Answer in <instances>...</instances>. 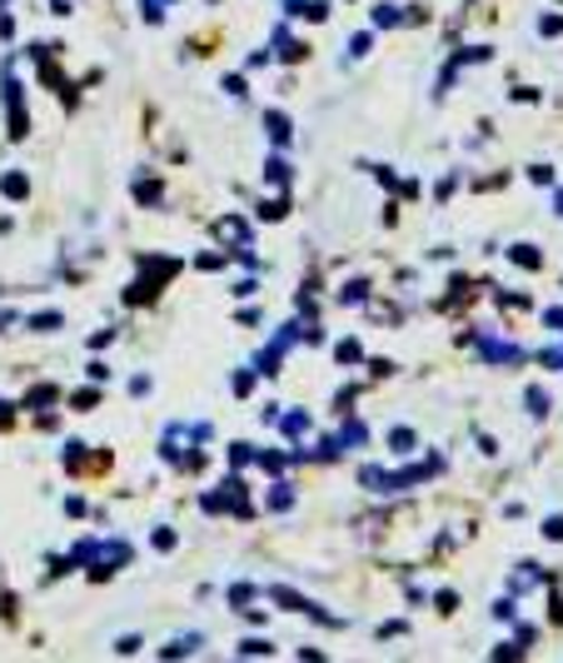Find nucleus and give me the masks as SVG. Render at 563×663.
Instances as JSON below:
<instances>
[{
	"label": "nucleus",
	"mask_w": 563,
	"mask_h": 663,
	"mask_svg": "<svg viewBox=\"0 0 563 663\" xmlns=\"http://www.w3.org/2000/svg\"><path fill=\"white\" fill-rule=\"evenodd\" d=\"M200 509H205V514H239V519H249L245 484H239V479H229V484H219V494H205V499H200Z\"/></svg>",
	"instance_id": "1"
},
{
	"label": "nucleus",
	"mask_w": 563,
	"mask_h": 663,
	"mask_svg": "<svg viewBox=\"0 0 563 663\" xmlns=\"http://www.w3.org/2000/svg\"><path fill=\"white\" fill-rule=\"evenodd\" d=\"M5 110H11V141H25V135H31V120H25L21 80H15V76H5Z\"/></svg>",
	"instance_id": "2"
},
{
	"label": "nucleus",
	"mask_w": 563,
	"mask_h": 663,
	"mask_svg": "<svg viewBox=\"0 0 563 663\" xmlns=\"http://www.w3.org/2000/svg\"><path fill=\"white\" fill-rule=\"evenodd\" d=\"M284 11L319 25V21H329V0H284Z\"/></svg>",
	"instance_id": "3"
},
{
	"label": "nucleus",
	"mask_w": 563,
	"mask_h": 663,
	"mask_svg": "<svg viewBox=\"0 0 563 663\" xmlns=\"http://www.w3.org/2000/svg\"><path fill=\"white\" fill-rule=\"evenodd\" d=\"M215 239H225V245H249V225L239 215H225V220H215Z\"/></svg>",
	"instance_id": "4"
},
{
	"label": "nucleus",
	"mask_w": 563,
	"mask_h": 663,
	"mask_svg": "<svg viewBox=\"0 0 563 663\" xmlns=\"http://www.w3.org/2000/svg\"><path fill=\"white\" fill-rule=\"evenodd\" d=\"M264 131H270V145H280V150H284V145H290V115H284V110H270V115H264Z\"/></svg>",
	"instance_id": "5"
},
{
	"label": "nucleus",
	"mask_w": 563,
	"mask_h": 663,
	"mask_svg": "<svg viewBox=\"0 0 563 663\" xmlns=\"http://www.w3.org/2000/svg\"><path fill=\"white\" fill-rule=\"evenodd\" d=\"M0 195L5 200H31V180H25L21 170H11L5 180H0Z\"/></svg>",
	"instance_id": "6"
},
{
	"label": "nucleus",
	"mask_w": 563,
	"mask_h": 663,
	"mask_svg": "<svg viewBox=\"0 0 563 663\" xmlns=\"http://www.w3.org/2000/svg\"><path fill=\"white\" fill-rule=\"evenodd\" d=\"M205 649V639H200V633H184V639H174L170 649H160L165 659H190V653H200Z\"/></svg>",
	"instance_id": "7"
},
{
	"label": "nucleus",
	"mask_w": 563,
	"mask_h": 663,
	"mask_svg": "<svg viewBox=\"0 0 563 663\" xmlns=\"http://www.w3.org/2000/svg\"><path fill=\"white\" fill-rule=\"evenodd\" d=\"M509 260L519 265V270H543V255H539V245H514V250H509Z\"/></svg>",
	"instance_id": "8"
},
{
	"label": "nucleus",
	"mask_w": 563,
	"mask_h": 663,
	"mask_svg": "<svg viewBox=\"0 0 563 663\" xmlns=\"http://www.w3.org/2000/svg\"><path fill=\"white\" fill-rule=\"evenodd\" d=\"M478 355H484V359H504V364H519L523 349H514V345H494V339H484V345H478Z\"/></svg>",
	"instance_id": "9"
},
{
	"label": "nucleus",
	"mask_w": 563,
	"mask_h": 663,
	"mask_svg": "<svg viewBox=\"0 0 563 663\" xmlns=\"http://www.w3.org/2000/svg\"><path fill=\"white\" fill-rule=\"evenodd\" d=\"M264 180H270V186H290V165L280 160V155H270V160H264Z\"/></svg>",
	"instance_id": "10"
},
{
	"label": "nucleus",
	"mask_w": 563,
	"mask_h": 663,
	"mask_svg": "<svg viewBox=\"0 0 563 663\" xmlns=\"http://www.w3.org/2000/svg\"><path fill=\"white\" fill-rule=\"evenodd\" d=\"M135 200H140V205H160V200H165L160 180H135Z\"/></svg>",
	"instance_id": "11"
},
{
	"label": "nucleus",
	"mask_w": 563,
	"mask_h": 663,
	"mask_svg": "<svg viewBox=\"0 0 563 663\" xmlns=\"http://www.w3.org/2000/svg\"><path fill=\"white\" fill-rule=\"evenodd\" d=\"M364 300H369V280H349L339 290V305H364Z\"/></svg>",
	"instance_id": "12"
},
{
	"label": "nucleus",
	"mask_w": 563,
	"mask_h": 663,
	"mask_svg": "<svg viewBox=\"0 0 563 663\" xmlns=\"http://www.w3.org/2000/svg\"><path fill=\"white\" fill-rule=\"evenodd\" d=\"M409 21V15L399 11V5H374V25H380V31H390V25H404Z\"/></svg>",
	"instance_id": "13"
},
{
	"label": "nucleus",
	"mask_w": 563,
	"mask_h": 663,
	"mask_svg": "<svg viewBox=\"0 0 563 663\" xmlns=\"http://www.w3.org/2000/svg\"><path fill=\"white\" fill-rule=\"evenodd\" d=\"M284 215H290V195H284V190L260 205V220H284Z\"/></svg>",
	"instance_id": "14"
},
{
	"label": "nucleus",
	"mask_w": 563,
	"mask_h": 663,
	"mask_svg": "<svg viewBox=\"0 0 563 663\" xmlns=\"http://www.w3.org/2000/svg\"><path fill=\"white\" fill-rule=\"evenodd\" d=\"M66 325V315L60 310H45V315H31V329H41V335H50V329Z\"/></svg>",
	"instance_id": "15"
},
{
	"label": "nucleus",
	"mask_w": 563,
	"mask_h": 663,
	"mask_svg": "<svg viewBox=\"0 0 563 663\" xmlns=\"http://www.w3.org/2000/svg\"><path fill=\"white\" fill-rule=\"evenodd\" d=\"M55 400H60V390H55V384H41V390L25 394V409H41V404H55Z\"/></svg>",
	"instance_id": "16"
},
{
	"label": "nucleus",
	"mask_w": 563,
	"mask_h": 663,
	"mask_svg": "<svg viewBox=\"0 0 563 663\" xmlns=\"http://www.w3.org/2000/svg\"><path fill=\"white\" fill-rule=\"evenodd\" d=\"M264 504H270V509H274V514H284V509H294V494H290V484H274V490H270V499H264Z\"/></svg>",
	"instance_id": "17"
},
{
	"label": "nucleus",
	"mask_w": 563,
	"mask_h": 663,
	"mask_svg": "<svg viewBox=\"0 0 563 663\" xmlns=\"http://www.w3.org/2000/svg\"><path fill=\"white\" fill-rule=\"evenodd\" d=\"M523 404H529L533 419H549V394H543V390H529V394H523Z\"/></svg>",
	"instance_id": "18"
},
{
	"label": "nucleus",
	"mask_w": 563,
	"mask_h": 663,
	"mask_svg": "<svg viewBox=\"0 0 563 663\" xmlns=\"http://www.w3.org/2000/svg\"><path fill=\"white\" fill-rule=\"evenodd\" d=\"M414 445H419V439H414V429H390V449H394V454H409Z\"/></svg>",
	"instance_id": "19"
},
{
	"label": "nucleus",
	"mask_w": 563,
	"mask_h": 663,
	"mask_svg": "<svg viewBox=\"0 0 563 663\" xmlns=\"http://www.w3.org/2000/svg\"><path fill=\"white\" fill-rule=\"evenodd\" d=\"M239 653H245V659H270L274 643H264V639H245V643H239Z\"/></svg>",
	"instance_id": "20"
},
{
	"label": "nucleus",
	"mask_w": 563,
	"mask_h": 663,
	"mask_svg": "<svg viewBox=\"0 0 563 663\" xmlns=\"http://www.w3.org/2000/svg\"><path fill=\"white\" fill-rule=\"evenodd\" d=\"M280 429H284V435H304V429H309V414H284V419H280Z\"/></svg>",
	"instance_id": "21"
},
{
	"label": "nucleus",
	"mask_w": 563,
	"mask_h": 663,
	"mask_svg": "<svg viewBox=\"0 0 563 663\" xmlns=\"http://www.w3.org/2000/svg\"><path fill=\"white\" fill-rule=\"evenodd\" d=\"M335 355H339V364H359V359H364V349H359V339H345Z\"/></svg>",
	"instance_id": "22"
},
{
	"label": "nucleus",
	"mask_w": 563,
	"mask_h": 663,
	"mask_svg": "<svg viewBox=\"0 0 563 663\" xmlns=\"http://www.w3.org/2000/svg\"><path fill=\"white\" fill-rule=\"evenodd\" d=\"M543 539L563 544V514H549V519H543Z\"/></svg>",
	"instance_id": "23"
},
{
	"label": "nucleus",
	"mask_w": 563,
	"mask_h": 663,
	"mask_svg": "<svg viewBox=\"0 0 563 663\" xmlns=\"http://www.w3.org/2000/svg\"><path fill=\"white\" fill-rule=\"evenodd\" d=\"M249 459H255V445H235V449H229V469H245Z\"/></svg>",
	"instance_id": "24"
},
{
	"label": "nucleus",
	"mask_w": 563,
	"mask_h": 663,
	"mask_svg": "<svg viewBox=\"0 0 563 663\" xmlns=\"http://www.w3.org/2000/svg\"><path fill=\"white\" fill-rule=\"evenodd\" d=\"M339 439H345V445H364V439H369V429L354 419V425H345V435H339Z\"/></svg>",
	"instance_id": "25"
},
{
	"label": "nucleus",
	"mask_w": 563,
	"mask_h": 663,
	"mask_svg": "<svg viewBox=\"0 0 563 663\" xmlns=\"http://www.w3.org/2000/svg\"><path fill=\"white\" fill-rule=\"evenodd\" d=\"M529 180L533 186H553V165H529Z\"/></svg>",
	"instance_id": "26"
},
{
	"label": "nucleus",
	"mask_w": 563,
	"mask_h": 663,
	"mask_svg": "<svg viewBox=\"0 0 563 663\" xmlns=\"http://www.w3.org/2000/svg\"><path fill=\"white\" fill-rule=\"evenodd\" d=\"M140 11H145V21H150V25L165 21V5H160V0H140Z\"/></svg>",
	"instance_id": "27"
},
{
	"label": "nucleus",
	"mask_w": 563,
	"mask_h": 663,
	"mask_svg": "<svg viewBox=\"0 0 563 663\" xmlns=\"http://www.w3.org/2000/svg\"><path fill=\"white\" fill-rule=\"evenodd\" d=\"M115 653H125V659H131V653H140V639H135V633H125V639H115Z\"/></svg>",
	"instance_id": "28"
},
{
	"label": "nucleus",
	"mask_w": 563,
	"mask_h": 663,
	"mask_svg": "<svg viewBox=\"0 0 563 663\" xmlns=\"http://www.w3.org/2000/svg\"><path fill=\"white\" fill-rule=\"evenodd\" d=\"M229 384H235V394H249V390H255V374H249V370H239Z\"/></svg>",
	"instance_id": "29"
},
{
	"label": "nucleus",
	"mask_w": 563,
	"mask_h": 663,
	"mask_svg": "<svg viewBox=\"0 0 563 663\" xmlns=\"http://www.w3.org/2000/svg\"><path fill=\"white\" fill-rule=\"evenodd\" d=\"M249 598H255V588H249V584H239V588H229V604H239V609H245Z\"/></svg>",
	"instance_id": "30"
},
{
	"label": "nucleus",
	"mask_w": 563,
	"mask_h": 663,
	"mask_svg": "<svg viewBox=\"0 0 563 663\" xmlns=\"http://www.w3.org/2000/svg\"><path fill=\"white\" fill-rule=\"evenodd\" d=\"M494 659H523V643H498Z\"/></svg>",
	"instance_id": "31"
},
{
	"label": "nucleus",
	"mask_w": 563,
	"mask_h": 663,
	"mask_svg": "<svg viewBox=\"0 0 563 663\" xmlns=\"http://www.w3.org/2000/svg\"><path fill=\"white\" fill-rule=\"evenodd\" d=\"M150 544L160 549V554H170V549H174V533H170V529H160V533H155V539H150Z\"/></svg>",
	"instance_id": "32"
},
{
	"label": "nucleus",
	"mask_w": 563,
	"mask_h": 663,
	"mask_svg": "<svg viewBox=\"0 0 563 663\" xmlns=\"http://www.w3.org/2000/svg\"><path fill=\"white\" fill-rule=\"evenodd\" d=\"M255 459H260V464L270 469V474H280V469H284V454H255Z\"/></svg>",
	"instance_id": "33"
},
{
	"label": "nucleus",
	"mask_w": 563,
	"mask_h": 663,
	"mask_svg": "<svg viewBox=\"0 0 563 663\" xmlns=\"http://www.w3.org/2000/svg\"><path fill=\"white\" fill-rule=\"evenodd\" d=\"M494 619H514V598H498V604H494Z\"/></svg>",
	"instance_id": "34"
},
{
	"label": "nucleus",
	"mask_w": 563,
	"mask_h": 663,
	"mask_svg": "<svg viewBox=\"0 0 563 663\" xmlns=\"http://www.w3.org/2000/svg\"><path fill=\"white\" fill-rule=\"evenodd\" d=\"M349 55H354V60H359V55H369V35H354V41H349Z\"/></svg>",
	"instance_id": "35"
},
{
	"label": "nucleus",
	"mask_w": 563,
	"mask_h": 663,
	"mask_svg": "<svg viewBox=\"0 0 563 663\" xmlns=\"http://www.w3.org/2000/svg\"><path fill=\"white\" fill-rule=\"evenodd\" d=\"M454 604H459V594H449V588H444V594H439V614H454Z\"/></svg>",
	"instance_id": "36"
},
{
	"label": "nucleus",
	"mask_w": 563,
	"mask_h": 663,
	"mask_svg": "<svg viewBox=\"0 0 563 663\" xmlns=\"http://www.w3.org/2000/svg\"><path fill=\"white\" fill-rule=\"evenodd\" d=\"M539 31L543 35H563V21H553V15H549V21H539Z\"/></svg>",
	"instance_id": "37"
},
{
	"label": "nucleus",
	"mask_w": 563,
	"mask_h": 663,
	"mask_svg": "<svg viewBox=\"0 0 563 663\" xmlns=\"http://www.w3.org/2000/svg\"><path fill=\"white\" fill-rule=\"evenodd\" d=\"M11 409H15V404H5V400H0V429L11 425Z\"/></svg>",
	"instance_id": "38"
},
{
	"label": "nucleus",
	"mask_w": 563,
	"mask_h": 663,
	"mask_svg": "<svg viewBox=\"0 0 563 663\" xmlns=\"http://www.w3.org/2000/svg\"><path fill=\"white\" fill-rule=\"evenodd\" d=\"M553 205H559V215H563V190H559V200H553Z\"/></svg>",
	"instance_id": "39"
},
{
	"label": "nucleus",
	"mask_w": 563,
	"mask_h": 663,
	"mask_svg": "<svg viewBox=\"0 0 563 663\" xmlns=\"http://www.w3.org/2000/svg\"><path fill=\"white\" fill-rule=\"evenodd\" d=\"M210 5H219V0H210Z\"/></svg>",
	"instance_id": "40"
},
{
	"label": "nucleus",
	"mask_w": 563,
	"mask_h": 663,
	"mask_svg": "<svg viewBox=\"0 0 563 663\" xmlns=\"http://www.w3.org/2000/svg\"><path fill=\"white\" fill-rule=\"evenodd\" d=\"M0 5H5V0H0Z\"/></svg>",
	"instance_id": "41"
}]
</instances>
